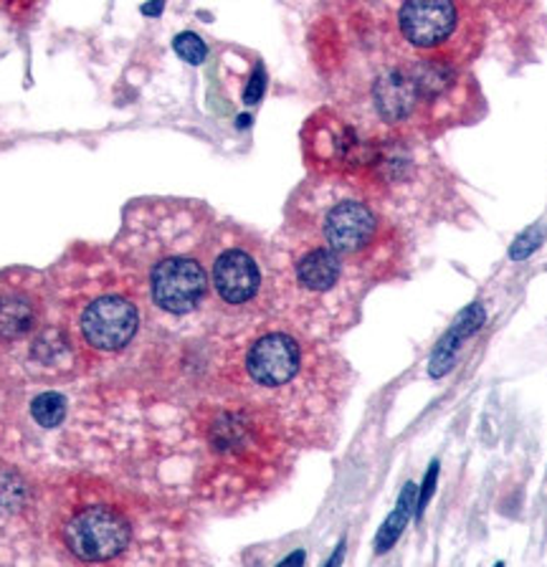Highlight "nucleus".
<instances>
[{"label":"nucleus","instance_id":"obj_13","mask_svg":"<svg viewBox=\"0 0 547 567\" xmlns=\"http://www.w3.org/2000/svg\"><path fill=\"white\" fill-rule=\"evenodd\" d=\"M23 370L11 354L0 352V454L13 446L23 411Z\"/></svg>","mask_w":547,"mask_h":567},{"label":"nucleus","instance_id":"obj_11","mask_svg":"<svg viewBox=\"0 0 547 567\" xmlns=\"http://www.w3.org/2000/svg\"><path fill=\"white\" fill-rule=\"evenodd\" d=\"M51 322L49 271L11 266L0 271V352L19 362L25 348Z\"/></svg>","mask_w":547,"mask_h":567},{"label":"nucleus","instance_id":"obj_18","mask_svg":"<svg viewBox=\"0 0 547 567\" xmlns=\"http://www.w3.org/2000/svg\"><path fill=\"white\" fill-rule=\"evenodd\" d=\"M540 241H543V228H529V230H525L523 236L517 238L515 241V246H512V251H509V256L515 261H523V259H527L529 254L535 251L537 246H540Z\"/></svg>","mask_w":547,"mask_h":567},{"label":"nucleus","instance_id":"obj_8","mask_svg":"<svg viewBox=\"0 0 547 567\" xmlns=\"http://www.w3.org/2000/svg\"><path fill=\"white\" fill-rule=\"evenodd\" d=\"M208 324L244 327L274 319L271 241L234 220H218L208 259Z\"/></svg>","mask_w":547,"mask_h":567},{"label":"nucleus","instance_id":"obj_4","mask_svg":"<svg viewBox=\"0 0 547 567\" xmlns=\"http://www.w3.org/2000/svg\"><path fill=\"white\" fill-rule=\"evenodd\" d=\"M285 228L330 248L370 284L391 279L403 264V236L381 198L345 177L312 175L287 203Z\"/></svg>","mask_w":547,"mask_h":567},{"label":"nucleus","instance_id":"obj_9","mask_svg":"<svg viewBox=\"0 0 547 567\" xmlns=\"http://www.w3.org/2000/svg\"><path fill=\"white\" fill-rule=\"evenodd\" d=\"M393 31L409 56L464 69L487 41V16L476 0H399Z\"/></svg>","mask_w":547,"mask_h":567},{"label":"nucleus","instance_id":"obj_17","mask_svg":"<svg viewBox=\"0 0 547 567\" xmlns=\"http://www.w3.org/2000/svg\"><path fill=\"white\" fill-rule=\"evenodd\" d=\"M173 47H175V53H178L183 61H188V64H193V66L203 64V61H206V56H208L206 41H203L198 33H190V31L175 35Z\"/></svg>","mask_w":547,"mask_h":567},{"label":"nucleus","instance_id":"obj_7","mask_svg":"<svg viewBox=\"0 0 547 567\" xmlns=\"http://www.w3.org/2000/svg\"><path fill=\"white\" fill-rule=\"evenodd\" d=\"M49 543L66 560L84 565L127 563L140 543V519L117 489L74 478L47 492Z\"/></svg>","mask_w":547,"mask_h":567},{"label":"nucleus","instance_id":"obj_16","mask_svg":"<svg viewBox=\"0 0 547 567\" xmlns=\"http://www.w3.org/2000/svg\"><path fill=\"white\" fill-rule=\"evenodd\" d=\"M31 419L41 425L43 431H54L59 425H64L66 413H69V403L66 398L56 393V390H43V393L31 398Z\"/></svg>","mask_w":547,"mask_h":567},{"label":"nucleus","instance_id":"obj_5","mask_svg":"<svg viewBox=\"0 0 547 567\" xmlns=\"http://www.w3.org/2000/svg\"><path fill=\"white\" fill-rule=\"evenodd\" d=\"M274 251V319L307 334L332 340L358 322L360 305L373 287L330 248L281 226Z\"/></svg>","mask_w":547,"mask_h":567},{"label":"nucleus","instance_id":"obj_1","mask_svg":"<svg viewBox=\"0 0 547 567\" xmlns=\"http://www.w3.org/2000/svg\"><path fill=\"white\" fill-rule=\"evenodd\" d=\"M220 393L249 405L292 446H330L350 393V368L328 340L281 319L231 334Z\"/></svg>","mask_w":547,"mask_h":567},{"label":"nucleus","instance_id":"obj_3","mask_svg":"<svg viewBox=\"0 0 547 567\" xmlns=\"http://www.w3.org/2000/svg\"><path fill=\"white\" fill-rule=\"evenodd\" d=\"M51 309L82 372L125 354L149 322L110 246L79 241L49 269Z\"/></svg>","mask_w":547,"mask_h":567},{"label":"nucleus","instance_id":"obj_2","mask_svg":"<svg viewBox=\"0 0 547 567\" xmlns=\"http://www.w3.org/2000/svg\"><path fill=\"white\" fill-rule=\"evenodd\" d=\"M216 213L183 198H140L122 210L110 244L149 322L190 324L208 315Z\"/></svg>","mask_w":547,"mask_h":567},{"label":"nucleus","instance_id":"obj_10","mask_svg":"<svg viewBox=\"0 0 547 567\" xmlns=\"http://www.w3.org/2000/svg\"><path fill=\"white\" fill-rule=\"evenodd\" d=\"M388 137L375 135L342 110L322 106L302 130V150L312 175L345 177L370 185Z\"/></svg>","mask_w":547,"mask_h":567},{"label":"nucleus","instance_id":"obj_14","mask_svg":"<svg viewBox=\"0 0 547 567\" xmlns=\"http://www.w3.org/2000/svg\"><path fill=\"white\" fill-rule=\"evenodd\" d=\"M484 319V307L482 305H472L469 309H464L462 315L456 317V322L448 327V332L441 337V342L436 344L434 354H431V362H429V375L431 378H441L446 375L448 368L454 365L458 350H462V344L469 340L472 334H476L482 330Z\"/></svg>","mask_w":547,"mask_h":567},{"label":"nucleus","instance_id":"obj_19","mask_svg":"<svg viewBox=\"0 0 547 567\" xmlns=\"http://www.w3.org/2000/svg\"><path fill=\"white\" fill-rule=\"evenodd\" d=\"M436 474H438V464H436V461H434V464H431V472L426 474V482H423L421 499H419V504H416V512H419V514H423V509H426V504H429V499H431V494H434V486H436Z\"/></svg>","mask_w":547,"mask_h":567},{"label":"nucleus","instance_id":"obj_12","mask_svg":"<svg viewBox=\"0 0 547 567\" xmlns=\"http://www.w3.org/2000/svg\"><path fill=\"white\" fill-rule=\"evenodd\" d=\"M47 522V492L13 464H0V535H16L19 527L43 532Z\"/></svg>","mask_w":547,"mask_h":567},{"label":"nucleus","instance_id":"obj_6","mask_svg":"<svg viewBox=\"0 0 547 567\" xmlns=\"http://www.w3.org/2000/svg\"><path fill=\"white\" fill-rule=\"evenodd\" d=\"M464 92V69L431 64L393 47L352 84L342 112L375 135L399 140L458 117Z\"/></svg>","mask_w":547,"mask_h":567},{"label":"nucleus","instance_id":"obj_15","mask_svg":"<svg viewBox=\"0 0 547 567\" xmlns=\"http://www.w3.org/2000/svg\"><path fill=\"white\" fill-rule=\"evenodd\" d=\"M413 507H416V486L405 484V489L401 492V499L395 504V512L385 519L381 532H378V539H375L378 553H385V549H391L395 545V539H399L403 535V529L409 527Z\"/></svg>","mask_w":547,"mask_h":567}]
</instances>
